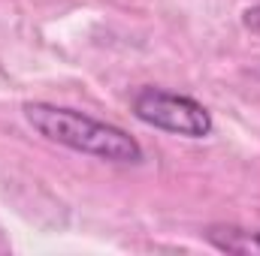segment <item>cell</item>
Returning <instances> with one entry per match:
<instances>
[{"label":"cell","instance_id":"obj_1","mask_svg":"<svg viewBox=\"0 0 260 256\" xmlns=\"http://www.w3.org/2000/svg\"><path fill=\"white\" fill-rule=\"evenodd\" d=\"M24 118L40 136H46L49 142L67 145L73 151H82L100 160H112V163L142 160V148L133 136H127L124 130L112 127V124L94 121L82 112L49 106V103H24Z\"/></svg>","mask_w":260,"mask_h":256},{"label":"cell","instance_id":"obj_2","mask_svg":"<svg viewBox=\"0 0 260 256\" xmlns=\"http://www.w3.org/2000/svg\"><path fill=\"white\" fill-rule=\"evenodd\" d=\"M133 115L148 127L188 136V139H203L212 133V115L197 100L160 91V88H142L133 97Z\"/></svg>","mask_w":260,"mask_h":256},{"label":"cell","instance_id":"obj_3","mask_svg":"<svg viewBox=\"0 0 260 256\" xmlns=\"http://www.w3.org/2000/svg\"><path fill=\"white\" fill-rule=\"evenodd\" d=\"M206 241L224 253L260 256V232L236 229V226H212V229H206Z\"/></svg>","mask_w":260,"mask_h":256},{"label":"cell","instance_id":"obj_4","mask_svg":"<svg viewBox=\"0 0 260 256\" xmlns=\"http://www.w3.org/2000/svg\"><path fill=\"white\" fill-rule=\"evenodd\" d=\"M242 24H245L251 33H260V6L245 9V15H242Z\"/></svg>","mask_w":260,"mask_h":256}]
</instances>
